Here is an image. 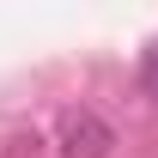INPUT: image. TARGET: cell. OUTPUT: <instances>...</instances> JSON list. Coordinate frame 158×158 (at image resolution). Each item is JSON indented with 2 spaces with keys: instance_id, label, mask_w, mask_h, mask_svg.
Segmentation results:
<instances>
[{
  "instance_id": "cell-1",
  "label": "cell",
  "mask_w": 158,
  "mask_h": 158,
  "mask_svg": "<svg viewBox=\"0 0 158 158\" xmlns=\"http://www.w3.org/2000/svg\"><path fill=\"white\" fill-rule=\"evenodd\" d=\"M55 140H61V158H103L110 146H116V134H110V128H103L91 110H73V116H61Z\"/></svg>"
}]
</instances>
